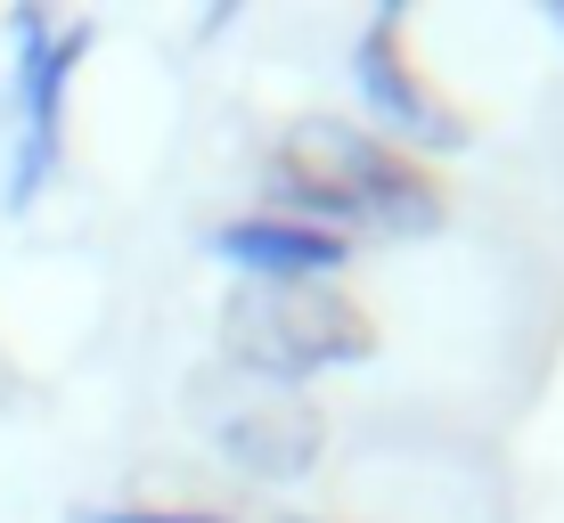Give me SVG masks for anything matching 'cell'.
I'll return each mask as SVG.
<instances>
[{
    "mask_svg": "<svg viewBox=\"0 0 564 523\" xmlns=\"http://www.w3.org/2000/svg\"><path fill=\"white\" fill-rule=\"evenodd\" d=\"M262 188L279 221H311V229H336V238H352V229H377V238L442 229V188L393 140L336 123V115H311V123L286 131Z\"/></svg>",
    "mask_w": 564,
    "mask_h": 523,
    "instance_id": "cell-1",
    "label": "cell"
},
{
    "mask_svg": "<svg viewBox=\"0 0 564 523\" xmlns=\"http://www.w3.org/2000/svg\"><path fill=\"white\" fill-rule=\"evenodd\" d=\"M221 352L270 384H303L319 368H352L377 352V319L336 279L295 286H229L221 303Z\"/></svg>",
    "mask_w": 564,
    "mask_h": 523,
    "instance_id": "cell-2",
    "label": "cell"
},
{
    "mask_svg": "<svg viewBox=\"0 0 564 523\" xmlns=\"http://www.w3.org/2000/svg\"><path fill=\"white\" fill-rule=\"evenodd\" d=\"M17 33V164H9V205L25 213L42 197V181L57 172V123H66V74L83 66L90 50V25H66L50 33L42 9H17L9 17Z\"/></svg>",
    "mask_w": 564,
    "mask_h": 523,
    "instance_id": "cell-3",
    "label": "cell"
},
{
    "mask_svg": "<svg viewBox=\"0 0 564 523\" xmlns=\"http://www.w3.org/2000/svg\"><path fill=\"white\" fill-rule=\"evenodd\" d=\"M352 83H360L368 115H377V131H401V140H417V148H466V123L417 83L410 57H401V9H384L377 25L360 33Z\"/></svg>",
    "mask_w": 564,
    "mask_h": 523,
    "instance_id": "cell-4",
    "label": "cell"
},
{
    "mask_svg": "<svg viewBox=\"0 0 564 523\" xmlns=\"http://www.w3.org/2000/svg\"><path fill=\"white\" fill-rule=\"evenodd\" d=\"M213 254L238 270V286H295V279H336L352 262V238L336 229H311V221H279V213H246V221L213 229Z\"/></svg>",
    "mask_w": 564,
    "mask_h": 523,
    "instance_id": "cell-5",
    "label": "cell"
},
{
    "mask_svg": "<svg viewBox=\"0 0 564 523\" xmlns=\"http://www.w3.org/2000/svg\"><path fill=\"white\" fill-rule=\"evenodd\" d=\"M327 450V417L311 401H254L221 425V467L238 482H303Z\"/></svg>",
    "mask_w": 564,
    "mask_h": 523,
    "instance_id": "cell-6",
    "label": "cell"
},
{
    "mask_svg": "<svg viewBox=\"0 0 564 523\" xmlns=\"http://www.w3.org/2000/svg\"><path fill=\"white\" fill-rule=\"evenodd\" d=\"M74 523H238V515H213V508H74Z\"/></svg>",
    "mask_w": 564,
    "mask_h": 523,
    "instance_id": "cell-7",
    "label": "cell"
}]
</instances>
